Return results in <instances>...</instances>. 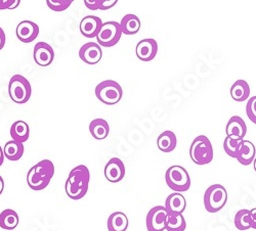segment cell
<instances>
[{
    "label": "cell",
    "mask_w": 256,
    "mask_h": 231,
    "mask_svg": "<svg viewBox=\"0 0 256 231\" xmlns=\"http://www.w3.org/2000/svg\"><path fill=\"white\" fill-rule=\"evenodd\" d=\"M79 57L88 65H96L102 57V46L96 42H88L81 46Z\"/></svg>",
    "instance_id": "12"
},
{
    "label": "cell",
    "mask_w": 256,
    "mask_h": 231,
    "mask_svg": "<svg viewBox=\"0 0 256 231\" xmlns=\"http://www.w3.org/2000/svg\"><path fill=\"white\" fill-rule=\"evenodd\" d=\"M190 157L192 161L199 166L212 162L214 152H213L212 143L207 136L199 135L194 139L190 148Z\"/></svg>",
    "instance_id": "3"
},
{
    "label": "cell",
    "mask_w": 256,
    "mask_h": 231,
    "mask_svg": "<svg viewBox=\"0 0 256 231\" xmlns=\"http://www.w3.org/2000/svg\"><path fill=\"white\" fill-rule=\"evenodd\" d=\"M241 142H242V140H240V139H234V138L226 136L224 141V150L226 154L228 156H230V158L236 159L238 156V153H239Z\"/></svg>",
    "instance_id": "29"
},
{
    "label": "cell",
    "mask_w": 256,
    "mask_h": 231,
    "mask_svg": "<svg viewBox=\"0 0 256 231\" xmlns=\"http://www.w3.org/2000/svg\"><path fill=\"white\" fill-rule=\"evenodd\" d=\"M33 58L40 67H48L54 59V48L46 42H38L33 50Z\"/></svg>",
    "instance_id": "10"
},
{
    "label": "cell",
    "mask_w": 256,
    "mask_h": 231,
    "mask_svg": "<svg viewBox=\"0 0 256 231\" xmlns=\"http://www.w3.org/2000/svg\"><path fill=\"white\" fill-rule=\"evenodd\" d=\"M168 213H184L186 208V198L180 193L169 195L165 201V206Z\"/></svg>",
    "instance_id": "18"
},
{
    "label": "cell",
    "mask_w": 256,
    "mask_h": 231,
    "mask_svg": "<svg viewBox=\"0 0 256 231\" xmlns=\"http://www.w3.org/2000/svg\"><path fill=\"white\" fill-rule=\"evenodd\" d=\"M226 136L243 140L247 134V126L245 121L239 116H232L226 127Z\"/></svg>",
    "instance_id": "16"
},
{
    "label": "cell",
    "mask_w": 256,
    "mask_h": 231,
    "mask_svg": "<svg viewBox=\"0 0 256 231\" xmlns=\"http://www.w3.org/2000/svg\"><path fill=\"white\" fill-rule=\"evenodd\" d=\"M75 0H46L48 6L56 12L68 9Z\"/></svg>",
    "instance_id": "30"
},
{
    "label": "cell",
    "mask_w": 256,
    "mask_h": 231,
    "mask_svg": "<svg viewBox=\"0 0 256 231\" xmlns=\"http://www.w3.org/2000/svg\"><path fill=\"white\" fill-rule=\"evenodd\" d=\"M94 92L96 98L106 106L117 104L123 96L121 85L114 80H104L100 82L96 85Z\"/></svg>",
    "instance_id": "4"
},
{
    "label": "cell",
    "mask_w": 256,
    "mask_h": 231,
    "mask_svg": "<svg viewBox=\"0 0 256 231\" xmlns=\"http://www.w3.org/2000/svg\"><path fill=\"white\" fill-rule=\"evenodd\" d=\"M4 151H2V146H0V166H2V164H4Z\"/></svg>",
    "instance_id": "38"
},
{
    "label": "cell",
    "mask_w": 256,
    "mask_h": 231,
    "mask_svg": "<svg viewBox=\"0 0 256 231\" xmlns=\"http://www.w3.org/2000/svg\"><path fill=\"white\" fill-rule=\"evenodd\" d=\"M204 207L206 211L213 214L218 213L228 202V192L222 184L209 186L204 194Z\"/></svg>",
    "instance_id": "6"
},
{
    "label": "cell",
    "mask_w": 256,
    "mask_h": 231,
    "mask_svg": "<svg viewBox=\"0 0 256 231\" xmlns=\"http://www.w3.org/2000/svg\"><path fill=\"white\" fill-rule=\"evenodd\" d=\"M84 4L90 10H98L102 7V0H84Z\"/></svg>",
    "instance_id": "33"
},
{
    "label": "cell",
    "mask_w": 256,
    "mask_h": 231,
    "mask_svg": "<svg viewBox=\"0 0 256 231\" xmlns=\"http://www.w3.org/2000/svg\"><path fill=\"white\" fill-rule=\"evenodd\" d=\"M165 181L170 190L176 193L188 192L190 187V177L184 167H169L165 173Z\"/></svg>",
    "instance_id": "5"
},
{
    "label": "cell",
    "mask_w": 256,
    "mask_h": 231,
    "mask_svg": "<svg viewBox=\"0 0 256 231\" xmlns=\"http://www.w3.org/2000/svg\"><path fill=\"white\" fill-rule=\"evenodd\" d=\"M0 167H2V166H0Z\"/></svg>",
    "instance_id": "40"
},
{
    "label": "cell",
    "mask_w": 256,
    "mask_h": 231,
    "mask_svg": "<svg viewBox=\"0 0 256 231\" xmlns=\"http://www.w3.org/2000/svg\"><path fill=\"white\" fill-rule=\"evenodd\" d=\"M246 114L248 119L256 125V96H252L248 99L246 104Z\"/></svg>",
    "instance_id": "31"
},
{
    "label": "cell",
    "mask_w": 256,
    "mask_h": 231,
    "mask_svg": "<svg viewBox=\"0 0 256 231\" xmlns=\"http://www.w3.org/2000/svg\"><path fill=\"white\" fill-rule=\"evenodd\" d=\"M104 174L106 179L111 183L120 182L125 176V166L118 158H112L106 164Z\"/></svg>",
    "instance_id": "14"
},
{
    "label": "cell",
    "mask_w": 256,
    "mask_h": 231,
    "mask_svg": "<svg viewBox=\"0 0 256 231\" xmlns=\"http://www.w3.org/2000/svg\"><path fill=\"white\" fill-rule=\"evenodd\" d=\"M4 180L2 176H0V196H2V194L4 193Z\"/></svg>",
    "instance_id": "37"
},
{
    "label": "cell",
    "mask_w": 256,
    "mask_h": 231,
    "mask_svg": "<svg viewBox=\"0 0 256 231\" xmlns=\"http://www.w3.org/2000/svg\"><path fill=\"white\" fill-rule=\"evenodd\" d=\"M128 228V218L122 212H114L108 218L109 231H126Z\"/></svg>",
    "instance_id": "25"
},
{
    "label": "cell",
    "mask_w": 256,
    "mask_h": 231,
    "mask_svg": "<svg viewBox=\"0 0 256 231\" xmlns=\"http://www.w3.org/2000/svg\"><path fill=\"white\" fill-rule=\"evenodd\" d=\"M122 34L120 23L114 22V20L102 23L96 36V41L102 47H113L118 43Z\"/></svg>",
    "instance_id": "8"
},
{
    "label": "cell",
    "mask_w": 256,
    "mask_h": 231,
    "mask_svg": "<svg viewBox=\"0 0 256 231\" xmlns=\"http://www.w3.org/2000/svg\"><path fill=\"white\" fill-rule=\"evenodd\" d=\"M234 226L238 230H248L251 227V216H250V210L242 209L240 211L236 213V216H234Z\"/></svg>",
    "instance_id": "28"
},
{
    "label": "cell",
    "mask_w": 256,
    "mask_h": 231,
    "mask_svg": "<svg viewBox=\"0 0 256 231\" xmlns=\"http://www.w3.org/2000/svg\"><path fill=\"white\" fill-rule=\"evenodd\" d=\"M158 52V43L153 38H146L140 40L136 47V53L140 60L151 61L153 60Z\"/></svg>",
    "instance_id": "11"
},
{
    "label": "cell",
    "mask_w": 256,
    "mask_h": 231,
    "mask_svg": "<svg viewBox=\"0 0 256 231\" xmlns=\"http://www.w3.org/2000/svg\"><path fill=\"white\" fill-rule=\"evenodd\" d=\"M90 132L94 139L104 140L110 133L109 123L100 118L94 119L90 124Z\"/></svg>",
    "instance_id": "20"
},
{
    "label": "cell",
    "mask_w": 256,
    "mask_h": 231,
    "mask_svg": "<svg viewBox=\"0 0 256 231\" xmlns=\"http://www.w3.org/2000/svg\"><path fill=\"white\" fill-rule=\"evenodd\" d=\"M24 151H25L24 144L22 142L16 141L14 139L8 141L4 148L6 159L12 162H16V161H18L20 159H22L24 155Z\"/></svg>",
    "instance_id": "23"
},
{
    "label": "cell",
    "mask_w": 256,
    "mask_h": 231,
    "mask_svg": "<svg viewBox=\"0 0 256 231\" xmlns=\"http://www.w3.org/2000/svg\"><path fill=\"white\" fill-rule=\"evenodd\" d=\"M8 94L14 102L18 104L26 103L32 94L30 82L22 75L12 76L8 83Z\"/></svg>",
    "instance_id": "7"
},
{
    "label": "cell",
    "mask_w": 256,
    "mask_h": 231,
    "mask_svg": "<svg viewBox=\"0 0 256 231\" xmlns=\"http://www.w3.org/2000/svg\"><path fill=\"white\" fill-rule=\"evenodd\" d=\"M256 158V149L255 145L249 141L243 139L240 145L239 153L237 156V161L243 166H249L253 163L254 159Z\"/></svg>",
    "instance_id": "17"
},
{
    "label": "cell",
    "mask_w": 256,
    "mask_h": 231,
    "mask_svg": "<svg viewBox=\"0 0 256 231\" xmlns=\"http://www.w3.org/2000/svg\"><path fill=\"white\" fill-rule=\"evenodd\" d=\"M230 96L234 101L242 102L248 99L250 95V86L245 80H237L230 87Z\"/></svg>",
    "instance_id": "22"
},
{
    "label": "cell",
    "mask_w": 256,
    "mask_h": 231,
    "mask_svg": "<svg viewBox=\"0 0 256 231\" xmlns=\"http://www.w3.org/2000/svg\"><path fill=\"white\" fill-rule=\"evenodd\" d=\"M10 136L18 142H26L30 136L29 125L25 121H16L10 127Z\"/></svg>",
    "instance_id": "24"
},
{
    "label": "cell",
    "mask_w": 256,
    "mask_h": 231,
    "mask_svg": "<svg viewBox=\"0 0 256 231\" xmlns=\"http://www.w3.org/2000/svg\"><path fill=\"white\" fill-rule=\"evenodd\" d=\"M178 144L176 135L172 131H164L157 139V146L162 153H172L176 150Z\"/></svg>",
    "instance_id": "21"
},
{
    "label": "cell",
    "mask_w": 256,
    "mask_h": 231,
    "mask_svg": "<svg viewBox=\"0 0 256 231\" xmlns=\"http://www.w3.org/2000/svg\"><path fill=\"white\" fill-rule=\"evenodd\" d=\"M102 25V20L100 17L96 15H86L84 16L79 25V30L82 36L92 39L96 38Z\"/></svg>",
    "instance_id": "15"
},
{
    "label": "cell",
    "mask_w": 256,
    "mask_h": 231,
    "mask_svg": "<svg viewBox=\"0 0 256 231\" xmlns=\"http://www.w3.org/2000/svg\"><path fill=\"white\" fill-rule=\"evenodd\" d=\"M118 2V0H102V4L100 10H108L114 7Z\"/></svg>",
    "instance_id": "34"
},
{
    "label": "cell",
    "mask_w": 256,
    "mask_h": 231,
    "mask_svg": "<svg viewBox=\"0 0 256 231\" xmlns=\"http://www.w3.org/2000/svg\"><path fill=\"white\" fill-rule=\"evenodd\" d=\"M90 180V173L86 166L79 165L75 167L66 180L65 190L67 196L73 201H78L84 198L88 192Z\"/></svg>",
    "instance_id": "1"
},
{
    "label": "cell",
    "mask_w": 256,
    "mask_h": 231,
    "mask_svg": "<svg viewBox=\"0 0 256 231\" xmlns=\"http://www.w3.org/2000/svg\"><path fill=\"white\" fill-rule=\"evenodd\" d=\"M250 216H251V227L256 229V208H252L250 210Z\"/></svg>",
    "instance_id": "35"
},
{
    "label": "cell",
    "mask_w": 256,
    "mask_h": 231,
    "mask_svg": "<svg viewBox=\"0 0 256 231\" xmlns=\"http://www.w3.org/2000/svg\"><path fill=\"white\" fill-rule=\"evenodd\" d=\"M20 219L16 211L6 209L0 213V228L4 230H14L18 225Z\"/></svg>",
    "instance_id": "26"
},
{
    "label": "cell",
    "mask_w": 256,
    "mask_h": 231,
    "mask_svg": "<svg viewBox=\"0 0 256 231\" xmlns=\"http://www.w3.org/2000/svg\"><path fill=\"white\" fill-rule=\"evenodd\" d=\"M54 175V163L50 160H42L28 171L27 183L32 191H44L50 183Z\"/></svg>",
    "instance_id": "2"
},
{
    "label": "cell",
    "mask_w": 256,
    "mask_h": 231,
    "mask_svg": "<svg viewBox=\"0 0 256 231\" xmlns=\"http://www.w3.org/2000/svg\"><path fill=\"white\" fill-rule=\"evenodd\" d=\"M16 35L23 43H31L39 35V27L32 20H22L16 26Z\"/></svg>",
    "instance_id": "13"
},
{
    "label": "cell",
    "mask_w": 256,
    "mask_h": 231,
    "mask_svg": "<svg viewBox=\"0 0 256 231\" xmlns=\"http://www.w3.org/2000/svg\"><path fill=\"white\" fill-rule=\"evenodd\" d=\"M6 36L4 31L2 30V28L0 27V50H2L4 45H6Z\"/></svg>",
    "instance_id": "36"
},
{
    "label": "cell",
    "mask_w": 256,
    "mask_h": 231,
    "mask_svg": "<svg viewBox=\"0 0 256 231\" xmlns=\"http://www.w3.org/2000/svg\"><path fill=\"white\" fill-rule=\"evenodd\" d=\"M253 166H254V171L256 172V158H255L254 161H253Z\"/></svg>",
    "instance_id": "39"
},
{
    "label": "cell",
    "mask_w": 256,
    "mask_h": 231,
    "mask_svg": "<svg viewBox=\"0 0 256 231\" xmlns=\"http://www.w3.org/2000/svg\"><path fill=\"white\" fill-rule=\"evenodd\" d=\"M168 211L165 207L157 206L148 211L146 219L148 231H164L166 229V220Z\"/></svg>",
    "instance_id": "9"
},
{
    "label": "cell",
    "mask_w": 256,
    "mask_h": 231,
    "mask_svg": "<svg viewBox=\"0 0 256 231\" xmlns=\"http://www.w3.org/2000/svg\"><path fill=\"white\" fill-rule=\"evenodd\" d=\"M186 222L182 213H168L166 220L167 231H184Z\"/></svg>",
    "instance_id": "27"
},
{
    "label": "cell",
    "mask_w": 256,
    "mask_h": 231,
    "mask_svg": "<svg viewBox=\"0 0 256 231\" xmlns=\"http://www.w3.org/2000/svg\"><path fill=\"white\" fill-rule=\"evenodd\" d=\"M120 27L123 34L130 36L138 33V31L142 28V23L138 16L132 13H128L122 17L120 22Z\"/></svg>",
    "instance_id": "19"
},
{
    "label": "cell",
    "mask_w": 256,
    "mask_h": 231,
    "mask_svg": "<svg viewBox=\"0 0 256 231\" xmlns=\"http://www.w3.org/2000/svg\"><path fill=\"white\" fill-rule=\"evenodd\" d=\"M20 3V0H0V10L16 9Z\"/></svg>",
    "instance_id": "32"
}]
</instances>
